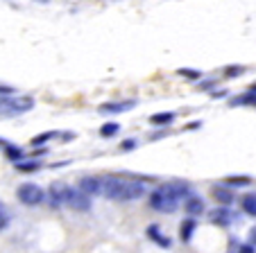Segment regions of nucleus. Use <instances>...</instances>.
I'll return each mask as SVG.
<instances>
[{
    "label": "nucleus",
    "mask_w": 256,
    "mask_h": 253,
    "mask_svg": "<svg viewBox=\"0 0 256 253\" xmlns=\"http://www.w3.org/2000/svg\"><path fill=\"white\" fill-rule=\"evenodd\" d=\"M91 199L93 197L82 192L80 188H70L68 197H66V204L70 206L72 210H78V213H86V210H91Z\"/></svg>",
    "instance_id": "obj_4"
},
{
    "label": "nucleus",
    "mask_w": 256,
    "mask_h": 253,
    "mask_svg": "<svg viewBox=\"0 0 256 253\" xmlns=\"http://www.w3.org/2000/svg\"><path fill=\"white\" fill-rule=\"evenodd\" d=\"M75 138V134H62V140H72Z\"/></svg>",
    "instance_id": "obj_34"
},
{
    "label": "nucleus",
    "mask_w": 256,
    "mask_h": 253,
    "mask_svg": "<svg viewBox=\"0 0 256 253\" xmlns=\"http://www.w3.org/2000/svg\"><path fill=\"white\" fill-rule=\"evenodd\" d=\"M195 229H198V222H195L193 217L184 220V222H182V226H179V240H182V242H190Z\"/></svg>",
    "instance_id": "obj_15"
},
{
    "label": "nucleus",
    "mask_w": 256,
    "mask_h": 253,
    "mask_svg": "<svg viewBox=\"0 0 256 253\" xmlns=\"http://www.w3.org/2000/svg\"><path fill=\"white\" fill-rule=\"evenodd\" d=\"M145 235H148V238H150L152 242H154L156 247H161V249H170V244H172L168 238H166L164 233H161V229H159V226H156V224L148 226V231H145Z\"/></svg>",
    "instance_id": "obj_13"
},
{
    "label": "nucleus",
    "mask_w": 256,
    "mask_h": 253,
    "mask_svg": "<svg viewBox=\"0 0 256 253\" xmlns=\"http://www.w3.org/2000/svg\"><path fill=\"white\" fill-rule=\"evenodd\" d=\"M148 201H150V206L154 210H159V213H174L177 206H179V197L174 195V190L170 188V183L159 186L154 192H150Z\"/></svg>",
    "instance_id": "obj_2"
},
{
    "label": "nucleus",
    "mask_w": 256,
    "mask_h": 253,
    "mask_svg": "<svg viewBox=\"0 0 256 253\" xmlns=\"http://www.w3.org/2000/svg\"><path fill=\"white\" fill-rule=\"evenodd\" d=\"M236 213H232V210L227 208V206H218V208H213L211 213H208V220H211V224L216 226H229L232 222H236Z\"/></svg>",
    "instance_id": "obj_6"
},
{
    "label": "nucleus",
    "mask_w": 256,
    "mask_h": 253,
    "mask_svg": "<svg viewBox=\"0 0 256 253\" xmlns=\"http://www.w3.org/2000/svg\"><path fill=\"white\" fill-rule=\"evenodd\" d=\"M240 208L245 210L247 215H254V217H256V195H245V197H240Z\"/></svg>",
    "instance_id": "obj_20"
},
{
    "label": "nucleus",
    "mask_w": 256,
    "mask_h": 253,
    "mask_svg": "<svg viewBox=\"0 0 256 253\" xmlns=\"http://www.w3.org/2000/svg\"><path fill=\"white\" fill-rule=\"evenodd\" d=\"M177 75L186 77V79H190V81H200V79H202V72L195 70V68H179Z\"/></svg>",
    "instance_id": "obj_25"
},
{
    "label": "nucleus",
    "mask_w": 256,
    "mask_h": 253,
    "mask_svg": "<svg viewBox=\"0 0 256 253\" xmlns=\"http://www.w3.org/2000/svg\"><path fill=\"white\" fill-rule=\"evenodd\" d=\"M245 70H247L245 66H236V63H234V66H224L222 77L224 79H238L240 75H245Z\"/></svg>",
    "instance_id": "obj_21"
},
{
    "label": "nucleus",
    "mask_w": 256,
    "mask_h": 253,
    "mask_svg": "<svg viewBox=\"0 0 256 253\" xmlns=\"http://www.w3.org/2000/svg\"><path fill=\"white\" fill-rule=\"evenodd\" d=\"M59 131H46V134H41V136H34L32 138V145L34 147H39V145H46L48 140H52V138H59Z\"/></svg>",
    "instance_id": "obj_24"
},
{
    "label": "nucleus",
    "mask_w": 256,
    "mask_h": 253,
    "mask_svg": "<svg viewBox=\"0 0 256 253\" xmlns=\"http://www.w3.org/2000/svg\"><path fill=\"white\" fill-rule=\"evenodd\" d=\"M250 244H254V247H256V226L250 231Z\"/></svg>",
    "instance_id": "obj_33"
},
{
    "label": "nucleus",
    "mask_w": 256,
    "mask_h": 253,
    "mask_svg": "<svg viewBox=\"0 0 256 253\" xmlns=\"http://www.w3.org/2000/svg\"><path fill=\"white\" fill-rule=\"evenodd\" d=\"M122 188H125V179H122V177H106V179H102V195H104L106 199L120 201Z\"/></svg>",
    "instance_id": "obj_5"
},
{
    "label": "nucleus",
    "mask_w": 256,
    "mask_h": 253,
    "mask_svg": "<svg viewBox=\"0 0 256 253\" xmlns=\"http://www.w3.org/2000/svg\"><path fill=\"white\" fill-rule=\"evenodd\" d=\"M78 188L82 192H86V195H91V197L102 195V179H98V177H84L82 181H80Z\"/></svg>",
    "instance_id": "obj_10"
},
{
    "label": "nucleus",
    "mask_w": 256,
    "mask_h": 253,
    "mask_svg": "<svg viewBox=\"0 0 256 253\" xmlns=\"http://www.w3.org/2000/svg\"><path fill=\"white\" fill-rule=\"evenodd\" d=\"M16 197H18L20 204H25V206H39V204H44L46 192L41 190L36 183H23V186L16 190Z\"/></svg>",
    "instance_id": "obj_3"
},
{
    "label": "nucleus",
    "mask_w": 256,
    "mask_h": 253,
    "mask_svg": "<svg viewBox=\"0 0 256 253\" xmlns=\"http://www.w3.org/2000/svg\"><path fill=\"white\" fill-rule=\"evenodd\" d=\"M216 84H218V79H202V81L198 84V88H200V91H211Z\"/></svg>",
    "instance_id": "obj_28"
},
{
    "label": "nucleus",
    "mask_w": 256,
    "mask_h": 253,
    "mask_svg": "<svg viewBox=\"0 0 256 253\" xmlns=\"http://www.w3.org/2000/svg\"><path fill=\"white\" fill-rule=\"evenodd\" d=\"M5 143H7V140H0V147H5Z\"/></svg>",
    "instance_id": "obj_36"
},
{
    "label": "nucleus",
    "mask_w": 256,
    "mask_h": 253,
    "mask_svg": "<svg viewBox=\"0 0 256 253\" xmlns=\"http://www.w3.org/2000/svg\"><path fill=\"white\" fill-rule=\"evenodd\" d=\"M132 106H136L134 100H122V102H104V104L98 106V111L100 113H125V111H130Z\"/></svg>",
    "instance_id": "obj_9"
},
{
    "label": "nucleus",
    "mask_w": 256,
    "mask_h": 253,
    "mask_svg": "<svg viewBox=\"0 0 256 253\" xmlns=\"http://www.w3.org/2000/svg\"><path fill=\"white\" fill-rule=\"evenodd\" d=\"M7 224H10V215H7V208L2 206V201H0V231H5Z\"/></svg>",
    "instance_id": "obj_26"
},
{
    "label": "nucleus",
    "mask_w": 256,
    "mask_h": 253,
    "mask_svg": "<svg viewBox=\"0 0 256 253\" xmlns=\"http://www.w3.org/2000/svg\"><path fill=\"white\" fill-rule=\"evenodd\" d=\"M118 149H120V152H134V149H136V140H134V138L122 140L120 147H118Z\"/></svg>",
    "instance_id": "obj_27"
},
{
    "label": "nucleus",
    "mask_w": 256,
    "mask_h": 253,
    "mask_svg": "<svg viewBox=\"0 0 256 253\" xmlns=\"http://www.w3.org/2000/svg\"><path fill=\"white\" fill-rule=\"evenodd\" d=\"M222 183H227L229 188H247L254 181H252V177H247V174H234V177L222 179Z\"/></svg>",
    "instance_id": "obj_16"
},
{
    "label": "nucleus",
    "mask_w": 256,
    "mask_h": 253,
    "mask_svg": "<svg viewBox=\"0 0 256 253\" xmlns=\"http://www.w3.org/2000/svg\"><path fill=\"white\" fill-rule=\"evenodd\" d=\"M118 131H120V124H118V122H106V124H102V127H100V136H102V138H114Z\"/></svg>",
    "instance_id": "obj_22"
},
{
    "label": "nucleus",
    "mask_w": 256,
    "mask_h": 253,
    "mask_svg": "<svg viewBox=\"0 0 256 253\" xmlns=\"http://www.w3.org/2000/svg\"><path fill=\"white\" fill-rule=\"evenodd\" d=\"M41 2H46V0H41Z\"/></svg>",
    "instance_id": "obj_37"
},
{
    "label": "nucleus",
    "mask_w": 256,
    "mask_h": 253,
    "mask_svg": "<svg viewBox=\"0 0 256 253\" xmlns=\"http://www.w3.org/2000/svg\"><path fill=\"white\" fill-rule=\"evenodd\" d=\"M14 167L18 172H25V174H32V172H39L41 170V163L36 158H30V161H18L14 163Z\"/></svg>",
    "instance_id": "obj_17"
},
{
    "label": "nucleus",
    "mask_w": 256,
    "mask_h": 253,
    "mask_svg": "<svg viewBox=\"0 0 256 253\" xmlns=\"http://www.w3.org/2000/svg\"><path fill=\"white\" fill-rule=\"evenodd\" d=\"M184 210H186V215L188 217H198L204 213V201L202 197H195V195H188L184 201Z\"/></svg>",
    "instance_id": "obj_11"
},
{
    "label": "nucleus",
    "mask_w": 256,
    "mask_h": 253,
    "mask_svg": "<svg viewBox=\"0 0 256 253\" xmlns=\"http://www.w3.org/2000/svg\"><path fill=\"white\" fill-rule=\"evenodd\" d=\"M2 152H5V156L10 158V161H14V163L23 161V149H20V147H16V145H12V143H5V147H2Z\"/></svg>",
    "instance_id": "obj_19"
},
{
    "label": "nucleus",
    "mask_w": 256,
    "mask_h": 253,
    "mask_svg": "<svg viewBox=\"0 0 256 253\" xmlns=\"http://www.w3.org/2000/svg\"><path fill=\"white\" fill-rule=\"evenodd\" d=\"M234 253H256V247L254 244H238V249Z\"/></svg>",
    "instance_id": "obj_29"
},
{
    "label": "nucleus",
    "mask_w": 256,
    "mask_h": 253,
    "mask_svg": "<svg viewBox=\"0 0 256 253\" xmlns=\"http://www.w3.org/2000/svg\"><path fill=\"white\" fill-rule=\"evenodd\" d=\"M211 197L220 206H232L234 201H236V195H234V190L227 186V183H218V186H213L211 188Z\"/></svg>",
    "instance_id": "obj_7"
},
{
    "label": "nucleus",
    "mask_w": 256,
    "mask_h": 253,
    "mask_svg": "<svg viewBox=\"0 0 256 253\" xmlns=\"http://www.w3.org/2000/svg\"><path fill=\"white\" fill-rule=\"evenodd\" d=\"M200 127H202V122H200V120H195V122H188L184 127V131H193V129H200Z\"/></svg>",
    "instance_id": "obj_31"
},
{
    "label": "nucleus",
    "mask_w": 256,
    "mask_h": 253,
    "mask_svg": "<svg viewBox=\"0 0 256 253\" xmlns=\"http://www.w3.org/2000/svg\"><path fill=\"white\" fill-rule=\"evenodd\" d=\"M227 95H229L227 91H213V93H211L213 100H220V97H227Z\"/></svg>",
    "instance_id": "obj_32"
},
{
    "label": "nucleus",
    "mask_w": 256,
    "mask_h": 253,
    "mask_svg": "<svg viewBox=\"0 0 256 253\" xmlns=\"http://www.w3.org/2000/svg\"><path fill=\"white\" fill-rule=\"evenodd\" d=\"M170 188L174 190V195H177L179 199H182V197H188V195H190V186H188L186 181H172V183H170Z\"/></svg>",
    "instance_id": "obj_23"
},
{
    "label": "nucleus",
    "mask_w": 256,
    "mask_h": 253,
    "mask_svg": "<svg viewBox=\"0 0 256 253\" xmlns=\"http://www.w3.org/2000/svg\"><path fill=\"white\" fill-rule=\"evenodd\" d=\"M172 120H174V113H170V111L150 115V124H154V127H168V124H172Z\"/></svg>",
    "instance_id": "obj_18"
},
{
    "label": "nucleus",
    "mask_w": 256,
    "mask_h": 253,
    "mask_svg": "<svg viewBox=\"0 0 256 253\" xmlns=\"http://www.w3.org/2000/svg\"><path fill=\"white\" fill-rule=\"evenodd\" d=\"M250 91H256V81H254V84H252V86H250Z\"/></svg>",
    "instance_id": "obj_35"
},
{
    "label": "nucleus",
    "mask_w": 256,
    "mask_h": 253,
    "mask_svg": "<svg viewBox=\"0 0 256 253\" xmlns=\"http://www.w3.org/2000/svg\"><path fill=\"white\" fill-rule=\"evenodd\" d=\"M0 95H14V86H7V84H0Z\"/></svg>",
    "instance_id": "obj_30"
},
{
    "label": "nucleus",
    "mask_w": 256,
    "mask_h": 253,
    "mask_svg": "<svg viewBox=\"0 0 256 253\" xmlns=\"http://www.w3.org/2000/svg\"><path fill=\"white\" fill-rule=\"evenodd\" d=\"M143 195H145V186L140 181H125L120 201H136V199H140Z\"/></svg>",
    "instance_id": "obj_8"
},
{
    "label": "nucleus",
    "mask_w": 256,
    "mask_h": 253,
    "mask_svg": "<svg viewBox=\"0 0 256 253\" xmlns=\"http://www.w3.org/2000/svg\"><path fill=\"white\" fill-rule=\"evenodd\" d=\"M229 106H254L256 109V91H247L229 100Z\"/></svg>",
    "instance_id": "obj_14"
},
{
    "label": "nucleus",
    "mask_w": 256,
    "mask_h": 253,
    "mask_svg": "<svg viewBox=\"0 0 256 253\" xmlns=\"http://www.w3.org/2000/svg\"><path fill=\"white\" fill-rule=\"evenodd\" d=\"M34 109V97L30 95H0V118H16Z\"/></svg>",
    "instance_id": "obj_1"
},
{
    "label": "nucleus",
    "mask_w": 256,
    "mask_h": 253,
    "mask_svg": "<svg viewBox=\"0 0 256 253\" xmlns=\"http://www.w3.org/2000/svg\"><path fill=\"white\" fill-rule=\"evenodd\" d=\"M68 190H70V188H68L66 183H52V186H50V199H52L54 208H57V206H62V204H66Z\"/></svg>",
    "instance_id": "obj_12"
}]
</instances>
